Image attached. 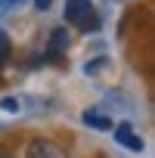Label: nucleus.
Segmentation results:
<instances>
[{
	"instance_id": "nucleus-6",
	"label": "nucleus",
	"mask_w": 155,
	"mask_h": 158,
	"mask_svg": "<svg viewBox=\"0 0 155 158\" xmlns=\"http://www.w3.org/2000/svg\"><path fill=\"white\" fill-rule=\"evenodd\" d=\"M10 53H13V44H10V37H6V31L0 28V68H3V65L10 62Z\"/></svg>"
},
{
	"instance_id": "nucleus-9",
	"label": "nucleus",
	"mask_w": 155,
	"mask_h": 158,
	"mask_svg": "<svg viewBox=\"0 0 155 158\" xmlns=\"http://www.w3.org/2000/svg\"><path fill=\"white\" fill-rule=\"evenodd\" d=\"M34 6H37V13H47L53 6V0H34Z\"/></svg>"
},
{
	"instance_id": "nucleus-3",
	"label": "nucleus",
	"mask_w": 155,
	"mask_h": 158,
	"mask_svg": "<svg viewBox=\"0 0 155 158\" xmlns=\"http://www.w3.org/2000/svg\"><path fill=\"white\" fill-rule=\"evenodd\" d=\"M68 44H71L68 28H65V25H59V28H53V31H50V44H47V53H44V56H47L50 62H59V59L65 56Z\"/></svg>"
},
{
	"instance_id": "nucleus-10",
	"label": "nucleus",
	"mask_w": 155,
	"mask_h": 158,
	"mask_svg": "<svg viewBox=\"0 0 155 158\" xmlns=\"http://www.w3.org/2000/svg\"><path fill=\"white\" fill-rule=\"evenodd\" d=\"M0 158H10V155H6V152H0Z\"/></svg>"
},
{
	"instance_id": "nucleus-5",
	"label": "nucleus",
	"mask_w": 155,
	"mask_h": 158,
	"mask_svg": "<svg viewBox=\"0 0 155 158\" xmlns=\"http://www.w3.org/2000/svg\"><path fill=\"white\" fill-rule=\"evenodd\" d=\"M81 121H84L87 127H96V130H112V121H109L106 115H99V112H93V109H87V112L81 115Z\"/></svg>"
},
{
	"instance_id": "nucleus-1",
	"label": "nucleus",
	"mask_w": 155,
	"mask_h": 158,
	"mask_svg": "<svg viewBox=\"0 0 155 158\" xmlns=\"http://www.w3.org/2000/svg\"><path fill=\"white\" fill-rule=\"evenodd\" d=\"M65 22L78 31H96L99 28V13L93 6V0H65Z\"/></svg>"
},
{
	"instance_id": "nucleus-2",
	"label": "nucleus",
	"mask_w": 155,
	"mask_h": 158,
	"mask_svg": "<svg viewBox=\"0 0 155 158\" xmlns=\"http://www.w3.org/2000/svg\"><path fill=\"white\" fill-rule=\"evenodd\" d=\"M25 158H68L65 155V149L59 146V143H53V139H31L28 143V149H25Z\"/></svg>"
},
{
	"instance_id": "nucleus-7",
	"label": "nucleus",
	"mask_w": 155,
	"mask_h": 158,
	"mask_svg": "<svg viewBox=\"0 0 155 158\" xmlns=\"http://www.w3.org/2000/svg\"><path fill=\"white\" fill-rule=\"evenodd\" d=\"M25 3H28V0H0V10L10 13V10H22Z\"/></svg>"
},
{
	"instance_id": "nucleus-8",
	"label": "nucleus",
	"mask_w": 155,
	"mask_h": 158,
	"mask_svg": "<svg viewBox=\"0 0 155 158\" xmlns=\"http://www.w3.org/2000/svg\"><path fill=\"white\" fill-rule=\"evenodd\" d=\"M0 106H3L6 112H19V99H13V96H6V99H0Z\"/></svg>"
},
{
	"instance_id": "nucleus-4",
	"label": "nucleus",
	"mask_w": 155,
	"mask_h": 158,
	"mask_svg": "<svg viewBox=\"0 0 155 158\" xmlns=\"http://www.w3.org/2000/svg\"><path fill=\"white\" fill-rule=\"evenodd\" d=\"M112 136H115V143H121L127 152H143V139L133 133V127L127 124V121H121V124H112Z\"/></svg>"
}]
</instances>
